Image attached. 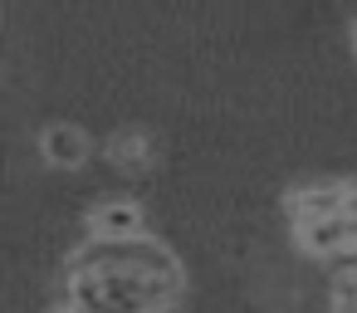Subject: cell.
Instances as JSON below:
<instances>
[{
  "label": "cell",
  "instance_id": "6da1fadb",
  "mask_svg": "<svg viewBox=\"0 0 357 313\" xmlns=\"http://www.w3.org/2000/svg\"><path fill=\"white\" fill-rule=\"evenodd\" d=\"M298 245H303L308 254L337 259V254H347V250L357 245V220H352L347 211L323 215V220H303V225H298Z\"/></svg>",
  "mask_w": 357,
  "mask_h": 313
},
{
  "label": "cell",
  "instance_id": "7a4b0ae2",
  "mask_svg": "<svg viewBox=\"0 0 357 313\" xmlns=\"http://www.w3.org/2000/svg\"><path fill=\"white\" fill-rule=\"evenodd\" d=\"M142 225H147V215L128 196H108L89 211V235H103V240H137Z\"/></svg>",
  "mask_w": 357,
  "mask_h": 313
},
{
  "label": "cell",
  "instance_id": "3957f363",
  "mask_svg": "<svg viewBox=\"0 0 357 313\" xmlns=\"http://www.w3.org/2000/svg\"><path fill=\"white\" fill-rule=\"evenodd\" d=\"M289 211H294V220H298V225H303V220L337 215V211H347V186H337V181H313V186H298V191L289 196Z\"/></svg>",
  "mask_w": 357,
  "mask_h": 313
},
{
  "label": "cell",
  "instance_id": "277c9868",
  "mask_svg": "<svg viewBox=\"0 0 357 313\" xmlns=\"http://www.w3.org/2000/svg\"><path fill=\"white\" fill-rule=\"evenodd\" d=\"M40 152H45L54 167H84V157H89V137H84L79 128L59 123V128H50V132L40 137Z\"/></svg>",
  "mask_w": 357,
  "mask_h": 313
},
{
  "label": "cell",
  "instance_id": "5b68a950",
  "mask_svg": "<svg viewBox=\"0 0 357 313\" xmlns=\"http://www.w3.org/2000/svg\"><path fill=\"white\" fill-rule=\"evenodd\" d=\"M108 157H113V167H142L147 162V142L142 137H113Z\"/></svg>",
  "mask_w": 357,
  "mask_h": 313
},
{
  "label": "cell",
  "instance_id": "8992f818",
  "mask_svg": "<svg viewBox=\"0 0 357 313\" xmlns=\"http://www.w3.org/2000/svg\"><path fill=\"white\" fill-rule=\"evenodd\" d=\"M333 308H337V313H357V269H347V274L333 284Z\"/></svg>",
  "mask_w": 357,
  "mask_h": 313
},
{
  "label": "cell",
  "instance_id": "52a82bcc",
  "mask_svg": "<svg viewBox=\"0 0 357 313\" xmlns=\"http://www.w3.org/2000/svg\"><path fill=\"white\" fill-rule=\"evenodd\" d=\"M347 215H352V220H357V181H352V186H347Z\"/></svg>",
  "mask_w": 357,
  "mask_h": 313
},
{
  "label": "cell",
  "instance_id": "ba28073f",
  "mask_svg": "<svg viewBox=\"0 0 357 313\" xmlns=\"http://www.w3.org/2000/svg\"><path fill=\"white\" fill-rule=\"evenodd\" d=\"M352 45H357V30H352Z\"/></svg>",
  "mask_w": 357,
  "mask_h": 313
}]
</instances>
